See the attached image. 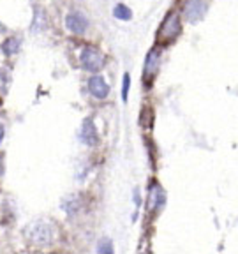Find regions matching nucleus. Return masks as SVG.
I'll list each match as a JSON object with an SVG mask.
<instances>
[{
    "mask_svg": "<svg viewBox=\"0 0 238 254\" xmlns=\"http://www.w3.org/2000/svg\"><path fill=\"white\" fill-rule=\"evenodd\" d=\"M182 34V21L176 13H170L163 20L161 27H159L157 42L159 44H168V42L175 41L178 35Z\"/></svg>",
    "mask_w": 238,
    "mask_h": 254,
    "instance_id": "1",
    "label": "nucleus"
},
{
    "mask_svg": "<svg viewBox=\"0 0 238 254\" xmlns=\"http://www.w3.org/2000/svg\"><path fill=\"white\" fill-rule=\"evenodd\" d=\"M27 237L37 244V246H48L51 242V237H53V231H51V226L44 221H34L32 224H29L27 228Z\"/></svg>",
    "mask_w": 238,
    "mask_h": 254,
    "instance_id": "2",
    "label": "nucleus"
},
{
    "mask_svg": "<svg viewBox=\"0 0 238 254\" xmlns=\"http://www.w3.org/2000/svg\"><path fill=\"white\" fill-rule=\"evenodd\" d=\"M79 60H81V67L88 72H97L104 65V55L94 46H85Z\"/></svg>",
    "mask_w": 238,
    "mask_h": 254,
    "instance_id": "3",
    "label": "nucleus"
},
{
    "mask_svg": "<svg viewBox=\"0 0 238 254\" xmlns=\"http://www.w3.org/2000/svg\"><path fill=\"white\" fill-rule=\"evenodd\" d=\"M206 11H208L206 0H185L184 2V16L191 23H196V21L203 20Z\"/></svg>",
    "mask_w": 238,
    "mask_h": 254,
    "instance_id": "4",
    "label": "nucleus"
},
{
    "mask_svg": "<svg viewBox=\"0 0 238 254\" xmlns=\"http://www.w3.org/2000/svg\"><path fill=\"white\" fill-rule=\"evenodd\" d=\"M159 65H161V55H159L157 50H150L145 60V67H143V80L148 85L152 80L155 78L159 71Z\"/></svg>",
    "mask_w": 238,
    "mask_h": 254,
    "instance_id": "5",
    "label": "nucleus"
},
{
    "mask_svg": "<svg viewBox=\"0 0 238 254\" xmlns=\"http://www.w3.org/2000/svg\"><path fill=\"white\" fill-rule=\"evenodd\" d=\"M79 140L83 141L88 147H94V145L99 143V138H97V129L96 124L92 119H85L81 124V129H79Z\"/></svg>",
    "mask_w": 238,
    "mask_h": 254,
    "instance_id": "6",
    "label": "nucleus"
},
{
    "mask_svg": "<svg viewBox=\"0 0 238 254\" xmlns=\"http://www.w3.org/2000/svg\"><path fill=\"white\" fill-rule=\"evenodd\" d=\"M66 27L72 34H83L88 27V20L81 13L72 11V13H69L66 16Z\"/></svg>",
    "mask_w": 238,
    "mask_h": 254,
    "instance_id": "7",
    "label": "nucleus"
},
{
    "mask_svg": "<svg viewBox=\"0 0 238 254\" xmlns=\"http://www.w3.org/2000/svg\"><path fill=\"white\" fill-rule=\"evenodd\" d=\"M88 90L92 94L96 99H106L109 94V87L108 83L104 81V78L101 76V74H96L88 80Z\"/></svg>",
    "mask_w": 238,
    "mask_h": 254,
    "instance_id": "8",
    "label": "nucleus"
},
{
    "mask_svg": "<svg viewBox=\"0 0 238 254\" xmlns=\"http://www.w3.org/2000/svg\"><path fill=\"white\" fill-rule=\"evenodd\" d=\"M166 203V194H164V190L161 189L157 182H152L150 187V208L152 210H161Z\"/></svg>",
    "mask_w": 238,
    "mask_h": 254,
    "instance_id": "9",
    "label": "nucleus"
},
{
    "mask_svg": "<svg viewBox=\"0 0 238 254\" xmlns=\"http://www.w3.org/2000/svg\"><path fill=\"white\" fill-rule=\"evenodd\" d=\"M20 44H21L20 37H9L7 41L2 44V51H4V55L5 57H13L14 53H18V50H20Z\"/></svg>",
    "mask_w": 238,
    "mask_h": 254,
    "instance_id": "10",
    "label": "nucleus"
},
{
    "mask_svg": "<svg viewBox=\"0 0 238 254\" xmlns=\"http://www.w3.org/2000/svg\"><path fill=\"white\" fill-rule=\"evenodd\" d=\"M113 16L117 18V20L129 21L131 18H133V11H131L126 4H118V5H115V9H113Z\"/></svg>",
    "mask_w": 238,
    "mask_h": 254,
    "instance_id": "11",
    "label": "nucleus"
},
{
    "mask_svg": "<svg viewBox=\"0 0 238 254\" xmlns=\"http://www.w3.org/2000/svg\"><path fill=\"white\" fill-rule=\"evenodd\" d=\"M79 207H81V203H79V199L76 198V196H71V198L66 199V203H64V210L69 214V216H74L76 212L79 210Z\"/></svg>",
    "mask_w": 238,
    "mask_h": 254,
    "instance_id": "12",
    "label": "nucleus"
},
{
    "mask_svg": "<svg viewBox=\"0 0 238 254\" xmlns=\"http://www.w3.org/2000/svg\"><path fill=\"white\" fill-rule=\"evenodd\" d=\"M129 89H131V74L126 72V74H124V80H122V101L124 102L129 99Z\"/></svg>",
    "mask_w": 238,
    "mask_h": 254,
    "instance_id": "13",
    "label": "nucleus"
},
{
    "mask_svg": "<svg viewBox=\"0 0 238 254\" xmlns=\"http://www.w3.org/2000/svg\"><path fill=\"white\" fill-rule=\"evenodd\" d=\"M97 253L99 254H111L113 253V244L109 238H102L97 246Z\"/></svg>",
    "mask_w": 238,
    "mask_h": 254,
    "instance_id": "14",
    "label": "nucleus"
},
{
    "mask_svg": "<svg viewBox=\"0 0 238 254\" xmlns=\"http://www.w3.org/2000/svg\"><path fill=\"white\" fill-rule=\"evenodd\" d=\"M134 203H136V207H139V205H141V196H139L138 189L134 190Z\"/></svg>",
    "mask_w": 238,
    "mask_h": 254,
    "instance_id": "15",
    "label": "nucleus"
},
{
    "mask_svg": "<svg viewBox=\"0 0 238 254\" xmlns=\"http://www.w3.org/2000/svg\"><path fill=\"white\" fill-rule=\"evenodd\" d=\"M2 140H4V127L0 126V143H2Z\"/></svg>",
    "mask_w": 238,
    "mask_h": 254,
    "instance_id": "16",
    "label": "nucleus"
}]
</instances>
